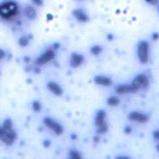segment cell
<instances>
[{
    "instance_id": "obj_7",
    "label": "cell",
    "mask_w": 159,
    "mask_h": 159,
    "mask_svg": "<svg viewBox=\"0 0 159 159\" xmlns=\"http://www.w3.org/2000/svg\"><path fill=\"white\" fill-rule=\"evenodd\" d=\"M132 84H134V87L138 90L145 89V88H148V85H149V78L145 74H139L138 76H135L134 80H132Z\"/></svg>"
},
{
    "instance_id": "obj_12",
    "label": "cell",
    "mask_w": 159,
    "mask_h": 159,
    "mask_svg": "<svg viewBox=\"0 0 159 159\" xmlns=\"http://www.w3.org/2000/svg\"><path fill=\"white\" fill-rule=\"evenodd\" d=\"M47 89L51 92V93H54L55 96H57V97L62 96V93H64L61 85H59V84L55 83V82H48V83H47Z\"/></svg>"
},
{
    "instance_id": "obj_5",
    "label": "cell",
    "mask_w": 159,
    "mask_h": 159,
    "mask_svg": "<svg viewBox=\"0 0 159 159\" xmlns=\"http://www.w3.org/2000/svg\"><path fill=\"white\" fill-rule=\"evenodd\" d=\"M43 124H45V126L47 127V129H50L54 134H56V135H61L62 132H64V129H62V126L56 121V120H54V118H51V117H45L43 118Z\"/></svg>"
},
{
    "instance_id": "obj_8",
    "label": "cell",
    "mask_w": 159,
    "mask_h": 159,
    "mask_svg": "<svg viewBox=\"0 0 159 159\" xmlns=\"http://www.w3.org/2000/svg\"><path fill=\"white\" fill-rule=\"evenodd\" d=\"M136 92H139L134 85H132V83L130 84H120L116 87V93L117 94H127V93H136Z\"/></svg>"
},
{
    "instance_id": "obj_20",
    "label": "cell",
    "mask_w": 159,
    "mask_h": 159,
    "mask_svg": "<svg viewBox=\"0 0 159 159\" xmlns=\"http://www.w3.org/2000/svg\"><path fill=\"white\" fill-rule=\"evenodd\" d=\"M2 126L4 129H13V121L10 120V118H5V120L3 121V124H2Z\"/></svg>"
},
{
    "instance_id": "obj_11",
    "label": "cell",
    "mask_w": 159,
    "mask_h": 159,
    "mask_svg": "<svg viewBox=\"0 0 159 159\" xmlns=\"http://www.w3.org/2000/svg\"><path fill=\"white\" fill-rule=\"evenodd\" d=\"M84 62V56L82 54H78V52H74L70 57V66L71 68H78Z\"/></svg>"
},
{
    "instance_id": "obj_18",
    "label": "cell",
    "mask_w": 159,
    "mask_h": 159,
    "mask_svg": "<svg viewBox=\"0 0 159 159\" xmlns=\"http://www.w3.org/2000/svg\"><path fill=\"white\" fill-rule=\"evenodd\" d=\"M32 110H33L34 112H41V110H42V104H41V102L33 101V102H32Z\"/></svg>"
},
{
    "instance_id": "obj_1",
    "label": "cell",
    "mask_w": 159,
    "mask_h": 159,
    "mask_svg": "<svg viewBox=\"0 0 159 159\" xmlns=\"http://www.w3.org/2000/svg\"><path fill=\"white\" fill-rule=\"evenodd\" d=\"M19 14V5L16 0H4L0 3V18L3 20H13Z\"/></svg>"
},
{
    "instance_id": "obj_2",
    "label": "cell",
    "mask_w": 159,
    "mask_h": 159,
    "mask_svg": "<svg viewBox=\"0 0 159 159\" xmlns=\"http://www.w3.org/2000/svg\"><path fill=\"white\" fill-rule=\"evenodd\" d=\"M17 140V132L14 129H4L0 125V141H3L5 145L10 147Z\"/></svg>"
},
{
    "instance_id": "obj_28",
    "label": "cell",
    "mask_w": 159,
    "mask_h": 159,
    "mask_svg": "<svg viewBox=\"0 0 159 159\" xmlns=\"http://www.w3.org/2000/svg\"><path fill=\"white\" fill-rule=\"evenodd\" d=\"M157 149H158V152H159V144H158V145H157Z\"/></svg>"
},
{
    "instance_id": "obj_4",
    "label": "cell",
    "mask_w": 159,
    "mask_h": 159,
    "mask_svg": "<svg viewBox=\"0 0 159 159\" xmlns=\"http://www.w3.org/2000/svg\"><path fill=\"white\" fill-rule=\"evenodd\" d=\"M138 57L141 64L149 61V43L147 41H140L138 45Z\"/></svg>"
},
{
    "instance_id": "obj_29",
    "label": "cell",
    "mask_w": 159,
    "mask_h": 159,
    "mask_svg": "<svg viewBox=\"0 0 159 159\" xmlns=\"http://www.w3.org/2000/svg\"><path fill=\"white\" fill-rule=\"evenodd\" d=\"M0 75H2V73H0Z\"/></svg>"
},
{
    "instance_id": "obj_23",
    "label": "cell",
    "mask_w": 159,
    "mask_h": 159,
    "mask_svg": "<svg viewBox=\"0 0 159 159\" xmlns=\"http://www.w3.org/2000/svg\"><path fill=\"white\" fill-rule=\"evenodd\" d=\"M145 2H148L149 4H153V5H157L159 3V0H145Z\"/></svg>"
},
{
    "instance_id": "obj_13",
    "label": "cell",
    "mask_w": 159,
    "mask_h": 159,
    "mask_svg": "<svg viewBox=\"0 0 159 159\" xmlns=\"http://www.w3.org/2000/svg\"><path fill=\"white\" fill-rule=\"evenodd\" d=\"M94 83L98 84V85H102V87H110L112 84V80L110 78L104 76V75H97L94 78Z\"/></svg>"
},
{
    "instance_id": "obj_24",
    "label": "cell",
    "mask_w": 159,
    "mask_h": 159,
    "mask_svg": "<svg viewBox=\"0 0 159 159\" xmlns=\"http://www.w3.org/2000/svg\"><path fill=\"white\" fill-rule=\"evenodd\" d=\"M153 136H154V139L159 140V131H154V132H153Z\"/></svg>"
},
{
    "instance_id": "obj_22",
    "label": "cell",
    "mask_w": 159,
    "mask_h": 159,
    "mask_svg": "<svg viewBox=\"0 0 159 159\" xmlns=\"http://www.w3.org/2000/svg\"><path fill=\"white\" fill-rule=\"evenodd\" d=\"M5 56H7V52H5L3 48H0V60L5 59Z\"/></svg>"
},
{
    "instance_id": "obj_25",
    "label": "cell",
    "mask_w": 159,
    "mask_h": 159,
    "mask_svg": "<svg viewBox=\"0 0 159 159\" xmlns=\"http://www.w3.org/2000/svg\"><path fill=\"white\" fill-rule=\"evenodd\" d=\"M52 48H54V50L56 51V50L59 48V43H55V45H54V47H52Z\"/></svg>"
},
{
    "instance_id": "obj_17",
    "label": "cell",
    "mask_w": 159,
    "mask_h": 159,
    "mask_svg": "<svg viewBox=\"0 0 159 159\" xmlns=\"http://www.w3.org/2000/svg\"><path fill=\"white\" fill-rule=\"evenodd\" d=\"M90 52H92V55H94V56H98L101 52H102V47L99 45H94V46H92L90 48Z\"/></svg>"
},
{
    "instance_id": "obj_21",
    "label": "cell",
    "mask_w": 159,
    "mask_h": 159,
    "mask_svg": "<svg viewBox=\"0 0 159 159\" xmlns=\"http://www.w3.org/2000/svg\"><path fill=\"white\" fill-rule=\"evenodd\" d=\"M31 4H33L36 7H42L43 0H31Z\"/></svg>"
},
{
    "instance_id": "obj_10",
    "label": "cell",
    "mask_w": 159,
    "mask_h": 159,
    "mask_svg": "<svg viewBox=\"0 0 159 159\" xmlns=\"http://www.w3.org/2000/svg\"><path fill=\"white\" fill-rule=\"evenodd\" d=\"M73 16H74V18L78 22H80V23L89 22V17H88V14H87V13L83 9H74L73 10Z\"/></svg>"
},
{
    "instance_id": "obj_26",
    "label": "cell",
    "mask_w": 159,
    "mask_h": 159,
    "mask_svg": "<svg viewBox=\"0 0 159 159\" xmlns=\"http://www.w3.org/2000/svg\"><path fill=\"white\" fill-rule=\"evenodd\" d=\"M125 131H126V132H131V127H126Z\"/></svg>"
},
{
    "instance_id": "obj_27",
    "label": "cell",
    "mask_w": 159,
    "mask_h": 159,
    "mask_svg": "<svg viewBox=\"0 0 159 159\" xmlns=\"http://www.w3.org/2000/svg\"><path fill=\"white\" fill-rule=\"evenodd\" d=\"M158 37H159V36H158V34H157V33H155V34H154V36H153V38H154V39H158Z\"/></svg>"
},
{
    "instance_id": "obj_3",
    "label": "cell",
    "mask_w": 159,
    "mask_h": 159,
    "mask_svg": "<svg viewBox=\"0 0 159 159\" xmlns=\"http://www.w3.org/2000/svg\"><path fill=\"white\" fill-rule=\"evenodd\" d=\"M94 124L97 126V131L99 135H103L108 131V125L106 122V111L104 110H99L96 115L94 118Z\"/></svg>"
},
{
    "instance_id": "obj_15",
    "label": "cell",
    "mask_w": 159,
    "mask_h": 159,
    "mask_svg": "<svg viewBox=\"0 0 159 159\" xmlns=\"http://www.w3.org/2000/svg\"><path fill=\"white\" fill-rule=\"evenodd\" d=\"M31 38H32V36H30V34H23V36H20V38L18 39L19 46H20V47L28 46V43H30V41H31Z\"/></svg>"
},
{
    "instance_id": "obj_6",
    "label": "cell",
    "mask_w": 159,
    "mask_h": 159,
    "mask_svg": "<svg viewBox=\"0 0 159 159\" xmlns=\"http://www.w3.org/2000/svg\"><path fill=\"white\" fill-rule=\"evenodd\" d=\"M54 57H55V50L54 48H50V50H47V51H45L42 55H39L38 57H37V60H36V66H43L45 64H47V62H50L51 60H54Z\"/></svg>"
},
{
    "instance_id": "obj_19",
    "label": "cell",
    "mask_w": 159,
    "mask_h": 159,
    "mask_svg": "<svg viewBox=\"0 0 159 159\" xmlns=\"http://www.w3.org/2000/svg\"><path fill=\"white\" fill-rule=\"evenodd\" d=\"M69 158H71V159H82L83 157H82L80 153L76 152V150H70L69 152Z\"/></svg>"
},
{
    "instance_id": "obj_16",
    "label": "cell",
    "mask_w": 159,
    "mask_h": 159,
    "mask_svg": "<svg viewBox=\"0 0 159 159\" xmlns=\"http://www.w3.org/2000/svg\"><path fill=\"white\" fill-rule=\"evenodd\" d=\"M107 103H108V106H111V107H116V106L120 104V98L116 97V96H111L107 99Z\"/></svg>"
},
{
    "instance_id": "obj_9",
    "label": "cell",
    "mask_w": 159,
    "mask_h": 159,
    "mask_svg": "<svg viewBox=\"0 0 159 159\" xmlns=\"http://www.w3.org/2000/svg\"><path fill=\"white\" fill-rule=\"evenodd\" d=\"M129 120L134 121V122H139V124H145V122H148L149 117L147 115L140 113V112H131V113H129Z\"/></svg>"
},
{
    "instance_id": "obj_14",
    "label": "cell",
    "mask_w": 159,
    "mask_h": 159,
    "mask_svg": "<svg viewBox=\"0 0 159 159\" xmlns=\"http://www.w3.org/2000/svg\"><path fill=\"white\" fill-rule=\"evenodd\" d=\"M23 13H24V17L27 18V19H30V20H33V19H36V17H37L36 9H34L33 7H31V5L25 7L24 10H23Z\"/></svg>"
}]
</instances>
